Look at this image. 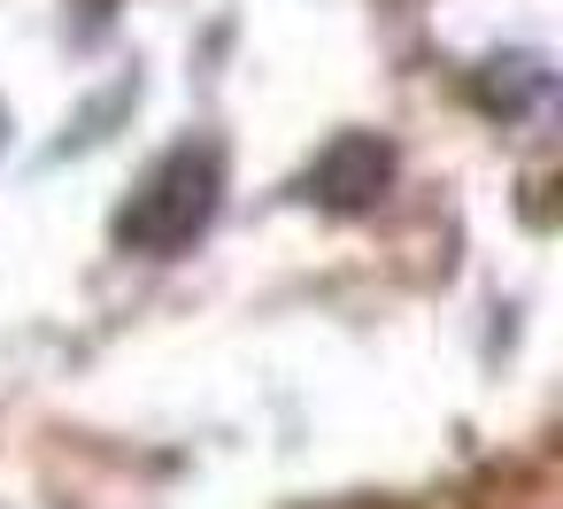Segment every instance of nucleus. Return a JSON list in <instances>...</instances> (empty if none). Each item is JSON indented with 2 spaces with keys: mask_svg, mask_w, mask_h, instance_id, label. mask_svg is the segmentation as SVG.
Here are the masks:
<instances>
[{
  "mask_svg": "<svg viewBox=\"0 0 563 509\" xmlns=\"http://www.w3.org/2000/svg\"><path fill=\"white\" fill-rule=\"evenodd\" d=\"M471 93H478V109L501 117V124H540L548 101H555V70H548V55H494Z\"/></svg>",
  "mask_w": 563,
  "mask_h": 509,
  "instance_id": "obj_3",
  "label": "nucleus"
},
{
  "mask_svg": "<svg viewBox=\"0 0 563 509\" xmlns=\"http://www.w3.org/2000/svg\"><path fill=\"white\" fill-rule=\"evenodd\" d=\"M0 124H9V117H0Z\"/></svg>",
  "mask_w": 563,
  "mask_h": 509,
  "instance_id": "obj_4",
  "label": "nucleus"
},
{
  "mask_svg": "<svg viewBox=\"0 0 563 509\" xmlns=\"http://www.w3.org/2000/svg\"><path fill=\"white\" fill-rule=\"evenodd\" d=\"M217 209H224V147L217 140H178L170 155H155V170L117 209V247L147 255V263H170L217 224Z\"/></svg>",
  "mask_w": 563,
  "mask_h": 509,
  "instance_id": "obj_1",
  "label": "nucleus"
},
{
  "mask_svg": "<svg viewBox=\"0 0 563 509\" xmlns=\"http://www.w3.org/2000/svg\"><path fill=\"white\" fill-rule=\"evenodd\" d=\"M386 186H394V147H386L378 132H340V140L309 163L301 201H317V209H332V217H363V209L386 201Z\"/></svg>",
  "mask_w": 563,
  "mask_h": 509,
  "instance_id": "obj_2",
  "label": "nucleus"
}]
</instances>
